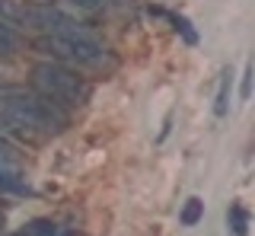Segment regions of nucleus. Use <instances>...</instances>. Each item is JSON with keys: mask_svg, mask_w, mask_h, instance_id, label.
Segmentation results:
<instances>
[{"mask_svg": "<svg viewBox=\"0 0 255 236\" xmlns=\"http://www.w3.org/2000/svg\"><path fill=\"white\" fill-rule=\"evenodd\" d=\"M0 112L16 128H29V131H38V134H61L70 124V115L61 102L48 99L42 93H26V90L6 93L0 99Z\"/></svg>", "mask_w": 255, "mask_h": 236, "instance_id": "nucleus-1", "label": "nucleus"}, {"mask_svg": "<svg viewBox=\"0 0 255 236\" xmlns=\"http://www.w3.org/2000/svg\"><path fill=\"white\" fill-rule=\"evenodd\" d=\"M32 86H35L42 96L61 102L64 109H77L86 106L93 96V86L86 77H80L77 70H70L61 61H42V64L32 67Z\"/></svg>", "mask_w": 255, "mask_h": 236, "instance_id": "nucleus-2", "label": "nucleus"}, {"mask_svg": "<svg viewBox=\"0 0 255 236\" xmlns=\"http://www.w3.org/2000/svg\"><path fill=\"white\" fill-rule=\"evenodd\" d=\"M35 48H42L51 58L70 61V64H83V67H106L115 64V58L109 54V48L102 42H96L90 29H77V32H48L42 38H35Z\"/></svg>", "mask_w": 255, "mask_h": 236, "instance_id": "nucleus-3", "label": "nucleus"}, {"mask_svg": "<svg viewBox=\"0 0 255 236\" xmlns=\"http://www.w3.org/2000/svg\"><path fill=\"white\" fill-rule=\"evenodd\" d=\"M249 224H252V214L243 208L239 201L230 204L227 211V227H230V236H249Z\"/></svg>", "mask_w": 255, "mask_h": 236, "instance_id": "nucleus-4", "label": "nucleus"}, {"mask_svg": "<svg viewBox=\"0 0 255 236\" xmlns=\"http://www.w3.org/2000/svg\"><path fill=\"white\" fill-rule=\"evenodd\" d=\"M230 93H233V70H223L220 74V86H217V96H214V115L217 118H227L230 112Z\"/></svg>", "mask_w": 255, "mask_h": 236, "instance_id": "nucleus-5", "label": "nucleus"}, {"mask_svg": "<svg viewBox=\"0 0 255 236\" xmlns=\"http://www.w3.org/2000/svg\"><path fill=\"white\" fill-rule=\"evenodd\" d=\"M201 217H204V201L198 198V195H191V198L182 204V211H179V224L182 227H198Z\"/></svg>", "mask_w": 255, "mask_h": 236, "instance_id": "nucleus-6", "label": "nucleus"}, {"mask_svg": "<svg viewBox=\"0 0 255 236\" xmlns=\"http://www.w3.org/2000/svg\"><path fill=\"white\" fill-rule=\"evenodd\" d=\"M252 90H255V61L249 58V61H246V70H243V80H239V99L249 102Z\"/></svg>", "mask_w": 255, "mask_h": 236, "instance_id": "nucleus-7", "label": "nucleus"}, {"mask_svg": "<svg viewBox=\"0 0 255 236\" xmlns=\"http://www.w3.org/2000/svg\"><path fill=\"white\" fill-rule=\"evenodd\" d=\"M166 19L175 26V32H182V38H185L188 45H198V32L191 29V22H188L185 16H179V13H166Z\"/></svg>", "mask_w": 255, "mask_h": 236, "instance_id": "nucleus-8", "label": "nucleus"}, {"mask_svg": "<svg viewBox=\"0 0 255 236\" xmlns=\"http://www.w3.org/2000/svg\"><path fill=\"white\" fill-rule=\"evenodd\" d=\"M19 48V35H16V29L13 26H6V22H0V51L3 54H10Z\"/></svg>", "mask_w": 255, "mask_h": 236, "instance_id": "nucleus-9", "label": "nucleus"}, {"mask_svg": "<svg viewBox=\"0 0 255 236\" xmlns=\"http://www.w3.org/2000/svg\"><path fill=\"white\" fill-rule=\"evenodd\" d=\"M74 6H80V10H96V6L102 3V0H70Z\"/></svg>", "mask_w": 255, "mask_h": 236, "instance_id": "nucleus-10", "label": "nucleus"}, {"mask_svg": "<svg viewBox=\"0 0 255 236\" xmlns=\"http://www.w3.org/2000/svg\"><path fill=\"white\" fill-rule=\"evenodd\" d=\"M0 236H32L26 227H19V230H13V233H0Z\"/></svg>", "mask_w": 255, "mask_h": 236, "instance_id": "nucleus-11", "label": "nucleus"}, {"mask_svg": "<svg viewBox=\"0 0 255 236\" xmlns=\"http://www.w3.org/2000/svg\"><path fill=\"white\" fill-rule=\"evenodd\" d=\"M54 236H80V233H77V230H58Z\"/></svg>", "mask_w": 255, "mask_h": 236, "instance_id": "nucleus-12", "label": "nucleus"}, {"mask_svg": "<svg viewBox=\"0 0 255 236\" xmlns=\"http://www.w3.org/2000/svg\"><path fill=\"white\" fill-rule=\"evenodd\" d=\"M3 224H6V217H3V211H0V230H3Z\"/></svg>", "mask_w": 255, "mask_h": 236, "instance_id": "nucleus-13", "label": "nucleus"}]
</instances>
